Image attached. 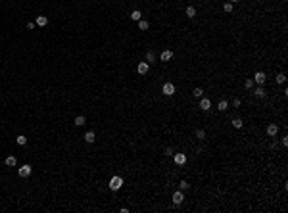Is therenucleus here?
<instances>
[{
	"mask_svg": "<svg viewBox=\"0 0 288 213\" xmlns=\"http://www.w3.org/2000/svg\"><path fill=\"white\" fill-rule=\"evenodd\" d=\"M108 186H109V190H112V192H117L123 186V177L121 175H113L112 179H109V184Z\"/></svg>",
	"mask_w": 288,
	"mask_h": 213,
	"instance_id": "f257e3e1",
	"label": "nucleus"
},
{
	"mask_svg": "<svg viewBox=\"0 0 288 213\" xmlns=\"http://www.w3.org/2000/svg\"><path fill=\"white\" fill-rule=\"evenodd\" d=\"M173 161H175V165L177 167H182V165H186V161H188V155L185 154V152H181V154H173Z\"/></svg>",
	"mask_w": 288,
	"mask_h": 213,
	"instance_id": "f03ea898",
	"label": "nucleus"
},
{
	"mask_svg": "<svg viewBox=\"0 0 288 213\" xmlns=\"http://www.w3.org/2000/svg\"><path fill=\"white\" fill-rule=\"evenodd\" d=\"M175 92H177V88H175V85L173 83H163V86H161V94L163 96H175Z\"/></svg>",
	"mask_w": 288,
	"mask_h": 213,
	"instance_id": "7ed1b4c3",
	"label": "nucleus"
},
{
	"mask_svg": "<svg viewBox=\"0 0 288 213\" xmlns=\"http://www.w3.org/2000/svg\"><path fill=\"white\" fill-rule=\"evenodd\" d=\"M171 202H173L175 205H181L182 202H185V192H182V190H175V192L171 194Z\"/></svg>",
	"mask_w": 288,
	"mask_h": 213,
	"instance_id": "20e7f679",
	"label": "nucleus"
},
{
	"mask_svg": "<svg viewBox=\"0 0 288 213\" xmlns=\"http://www.w3.org/2000/svg\"><path fill=\"white\" fill-rule=\"evenodd\" d=\"M252 79H254V85H261V86H263L265 81H267V75L263 73V71H255Z\"/></svg>",
	"mask_w": 288,
	"mask_h": 213,
	"instance_id": "39448f33",
	"label": "nucleus"
},
{
	"mask_svg": "<svg viewBox=\"0 0 288 213\" xmlns=\"http://www.w3.org/2000/svg\"><path fill=\"white\" fill-rule=\"evenodd\" d=\"M265 133H267V136L275 138L277 134H279V125H277V123H269V125H267V129H265Z\"/></svg>",
	"mask_w": 288,
	"mask_h": 213,
	"instance_id": "423d86ee",
	"label": "nucleus"
},
{
	"mask_svg": "<svg viewBox=\"0 0 288 213\" xmlns=\"http://www.w3.org/2000/svg\"><path fill=\"white\" fill-rule=\"evenodd\" d=\"M33 173V169H31V165L29 163H25V165H21V167L17 169V175L19 177H23V179H27V177Z\"/></svg>",
	"mask_w": 288,
	"mask_h": 213,
	"instance_id": "0eeeda50",
	"label": "nucleus"
},
{
	"mask_svg": "<svg viewBox=\"0 0 288 213\" xmlns=\"http://www.w3.org/2000/svg\"><path fill=\"white\" fill-rule=\"evenodd\" d=\"M137 71H138V75H146L150 71V64H148V61H138Z\"/></svg>",
	"mask_w": 288,
	"mask_h": 213,
	"instance_id": "6e6552de",
	"label": "nucleus"
},
{
	"mask_svg": "<svg viewBox=\"0 0 288 213\" xmlns=\"http://www.w3.org/2000/svg\"><path fill=\"white\" fill-rule=\"evenodd\" d=\"M198 108H200L202 111H209V110H211V100L202 96V98H200V106H198Z\"/></svg>",
	"mask_w": 288,
	"mask_h": 213,
	"instance_id": "1a4fd4ad",
	"label": "nucleus"
},
{
	"mask_svg": "<svg viewBox=\"0 0 288 213\" xmlns=\"http://www.w3.org/2000/svg\"><path fill=\"white\" fill-rule=\"evenodd\" d=\"M173 58H175V54H173V50H163L160 54V60L163 61V64H167V61H171Z\"/></svg>",
	"mask_w": 288,
	"mask_h": 213,
	"instance_id": "9d476101",
	"label": "nucleus"
},
{
	"mask_svg": "<svg viewBox=\"0 0 288 213\" xmlns=\"http://www.w3.org/2000/svg\"><path fill=\"white\" fill-rule=\"evenodd\" d=\"M254 96L258 98V100H261V98H265V96H267V90H265V88L261 86V85H258V86L254 88Z\"/></svg>",
	"mask_w": 288,
	"mask_h": 213,
	"instance_id": "9b49d317",
	"label": "nucleus"
},
{
	"mask_svg": "<svg viewBox=\"0 0 288 213\" xmlns=\"http://www.w3.org/2000/svg\"><path fill=\"white\" fill-rule=\"evenodd\" d=\"M185 15L188 19H194L196 15H198V10H196V6H186L185 8Z\"/></svg>",
	"mask_w": 288,
	"mask_h": 213,
	"instance_id": "f8f14e48",
	"label": "nucleus"
},
{
	"mask_svg": "<svg viewBox=\"0 0 288 213\" xmlns=\"http://www.w3.org/2000/svg\"><path fill=\"white\" fill-rule=\"evenodd\" d=\"M35 23H36V27H46V25H48V17H46V15H39Z\"/></svg>",
	"mask_w": 288,
	"mask_h": 213,
	"instance_id": "ddd939ff",
	"label": "nucleus"
},
{
	"mask_svg": "<svg viewBox=\"0 0 288 213\" xmlns=\"http://www.w3.org/2000/svg\"><path fill=\"white\" fill-rule=\"evenodd\" d=\"M230 125H233L234 129H242L244 127V121L240 117H233V119H230Z\"/></svg>",
	"mask_w": 288,
	"mask_h": 213,
	"instance_id": "4468645a",
	"label": "nucleus"
},
{
	"mask_svg": "<svg viewBox=\"0 0 288 213\" xmlns=\"http://www.w3.org/2000/svg\"><path fill=\"white\" fill-rule=\"evenodd\" d=\"M217 110L219 111H227L229 110V100H225V98H223V100H219L217 102Z\"/></svg>",
	"mask_w": 288,
	"mask_h": 213,
	"instance_id": "2eb2a0df",
	"label": "nucleus"
},
{
	"mask_svg": "<svg viewBox=\"0 0 288 213\" xmlns=\"http://www.w3.org/2000/svg\"><path fill=\"white\" fill-rule=\"evenodd\" d=\"M83 138H85V142H87V144H92L94 140H96V134H94L92 131H88V133H85V136H83Z\"/></svg>",
	"mask_w": 288,
	"mask_h": 213,
	"instance_id": "dca6fc26",
	"label": "nucleus"
},
{
	"mask_svg": "<svg viewBox=\"0 0 288 213\" xmlns=\"http://www.w3.org/2000/svg\"><path fill=\"white\" fill-rule=\"evenodd\" d=\"M4 163H6L8 167H15V163H17V158H15V155H8V158L4 159Z\"/></svg>",
	"mask_w": 288,
	"mask_h": 213,
	"instance_id": "f3484780",
	"label": "nucleus"
},
{
	"mask_svg": "<svg viewBox=\"0 0 288 213\" xmlns=\"http://www.w3.org/2000/svg\"><path fill=\"white\" fill-rule=\"evenodd\" d=\"M204 94H206V90H204L202 86H196L194 90H192V96H194V98H198V100H200V98H202Z\"/></svg>",
	"mask_w": 288,
	"mask_h": 213,
	"instance_id": "a211bd4d",
	"label": "nucleus"
},
{
	"mask_svg": "<svg viewBox=\"0 0 288 213\" xmlns=\"http://www.w3.org/2000/svg\"><path fill=\"white\" fill-rule=\"evenodd\" d=\"M129 17L133 19V21H140V19H142V14H140V10H133Z\"/></svg>",
	"mask_w": 288,
	"mask_h": 213,
	"instance_id": "6ab92c4d",
	"label": "nucleus"
},
{
	"mask_svg": "<svg viewBox=\"0 0 288 213\" xmlns=\"http://www.w3.org/2000/svg\"><path fill=\"white\" fill-rule=\"evenodd\" d=\"M85 123H87V117L85 115H77L75 117V127H83Z\"/></svg>",
	"mask_w": 288,
	"mask_h": 213,
	"instance_id": "aec40b11",
	"label": "nucleus"
},
{
	"mask_svg": "<svg viewBox=\"0 0 288 213\" xmlns=\"http://www.w3.org/2000/svg\"><path fill=\"white\" fill-rule=\"evenodd\" d=\"M15 142H17L19 146H25V144H27V136H25V134H17V136H15Z\"/></svg>",
	"mask_w": 288,
	"mask_h": 213,
	"instance_id": "412c9836",
	"label": "nucleus"
},
{
	"mask_svg": "<svg viewBox=\"0 0 288 213\" xmlns=\"http://www.w3.org/2000/svg\"><path fill=\"white\" fill-rule=\"evenodd\" d=\"M137 23H138V29L140 31H148L150 29V23L146 21V19H140V21H137Z\"/></svg>",
	"mask_w": 288,
	"mask_h": 213,
	"instance_id": "4be33fe9",
	"label": "nucleus"
},
{
	"mask_svg": "<svg viewBox=\"0 0 288 213\" xmlns=\"http://www.w3.org/2000/svg\"><path fill=\"white\" fill-rule=\"evenodd\" d=\"M244 88H246V90H252V88H254V79H252V77H246V81H244Z\"/></svg>",
	"mask_w": 288,
	"mask_h": 213,
	"instance_id": "5701e85b",
	"label": "nucleus"
},
{
	"mask_svg": "<svg viewBox=\"0 0 288 213\" xmlns=\"http://www.w3.org/2000/svg\"><path fill=\"white\" fill-rule=\"evenodd\" d=\"M233 10H234V4H233V2H225V4H223V12L233 14Z\"/></svg>",
	"mask_w": 288,
	"mask_h": 213,
	"instance_id": "b1692460",
	"label": "nucleus"
},
{
	"mask_svg": "<svg viewBox=\"0 0 288 213\" xmlns=\"http://www.w3.org/2000/svg\"><path fill=\"white\" fill-rule=\"evenodd\" d=\"M188 188H190V183H188V180H185V179H182L181 183H179V190H182V192H186Z\"/></svg>",
	"mask_w": 288,
	"mask_h": 213,
	"instance_id": "393cba45",
	"label": "nucleus"
},
{
	"mask_svg": "<svg viewBox=\"0 0 288 213\" xmlns=\"http://www.w3.org/2000/svg\"><path fill=\"white\" fill-rule=\"evenodd\" d=\"M146 61H148V64H152V61H156V54L152 50H148L146 52Z\"/></svg>",
	"mask_w": 288,
	"mask_h": 213,
	"instance_id": "a878e982",
	"label": "nucleus"
},
{
	"mask_svg": "<svg viewBox=\"0 0 288 213\" xmlns=\"http://www.w3.org/2000/svg\"><path fill=\"white\" fill-rule=\"evenodd\" d=\"M275 79H277V83H280V85H284V83H286V75H284V73H282V71H280V73H277V77H275Z\"/></svg>",
	"mask_w": 288,
	"mask_h": 213,
	"instance_id": "bb28decb",
	"label": "nucleus"
},
{
	"mask_svg": "<svg viewBox=\"0 0 288 213\" xmlns=\"http://www.w3.org/2000/svg\"><path fill=\"white\" fill-rule=\"evenodd\" d=\"M196 138L198 140H206V131H204V129H196Z\"/></svg>",
	"mask_w": 288,
	"mask_h": 213,
	"instance_id": "cd10ccee",
	"label": "nucleus"
},
{
	"mask_svg": "<svg viewBox=\"0 0 288 213\" xmlns=\"http://www.w3.org/2000/svg\"><path fill=\"white\" fill-rule=\"evenodd\" d=\"M163 154L167 155V158H173V154H175V148H171V146H169V148H165V152H163Z\"/></svg>",
	"mask_w": 288,
	"mask_h": 213,
	"instance_id": "c85d7f7f",
	"label": "nucleus"
},
{
	"mask_svg": "<svg viewBox=\"0 0 288 213\" xmlns=\"http://www.w3.org/2000/svg\"><path fill=\"white\" fill-rule=\"evenodd\" d=\"M280 144H282L284 148L288 146V136H286V134H282V136H280Z\"/></svg>",
	"mask_w": 288,
	"mask_h": 213,
	"instance_id": "c756f323",
	"label": "nucleus"
},
{
	"mask_svg": "<svg viewBox=\"0 0 288 213\" xmlns=\"http://www.w3.org/2000/svg\"><path fill=\"white\" fill-rule=\"evenodd\" d=\"M240 104H242L240 98H233V108H240Z\"/></svg>",
	"mask_w": 288,
	"mask_h": 213,
	"instance_id": "7c9ffc66",
	"label": "nucleus"
},
{
	"mask_svg": "<svg viewBox=\"0 0 288 213\" xmlns=\"http://www.w3.org/2000/svg\"><path fill=\"white\" fill-rule=\"evenodd\" d=\"M35 27H36V23H35V21H29V23H27V29H29V31H33Z\"/></svg>",
	"mask_w": 288,
	"mask_h": 213,
	"instance_id": "2f4dec72",
	"label": "nucleus"
},
{
	"mask_svg": "<svg viewBox=\"0 0 288 213\" xmlns=\"http://www.w3.org/2000/svg\"><path fill=\"white\" fill-rule=\"evenodd\" d=\"M229 2H233V4H234V2H240V0H229Z\"/></svg>",
	"mask_w": 288,
	"mask_h": 213,
	"instance_id": "473e14b6",
	"label": "nucleus"
}]
</instances>
